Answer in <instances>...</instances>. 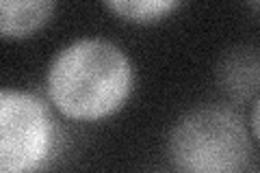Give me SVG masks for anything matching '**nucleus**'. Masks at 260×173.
<instances>
[{
    "label": "nucleus",
    "instance_id": "nucleus-1",
    "mask_svg": "<svg viewBox=\"0 0 260 173\" xmlns=\"http://www.w3.org/2000/svg\"><path fill=\"white\" fill-rule=\"evenodd\" d=\"M135 89V65L126 50L104 37L63 46L46 70L48 100L72 121H100L126 106Z\"/></svg>",
    "mask_w": 260,
    "mask_h": 173
},
{
    "label": "nucleus",
    "instance_id": "nucleus-2",
    "mask_svg": "<svg viewBox=\"0 0 260 173\" xmlns=\"http://www.w3.org/2000/svg\"><path fill=\"white\" fill-rule=\"evenodd\" d=\"M254 143L237 111L208 104L184 113L172 126L167 158L176 173H243Z\"/></svg>",
    "mask_w": 260,
    "mask_h": 173
},
{
    "label": "nucleus",
    "instance_id": "nucleus-3",
    "mask_svg": "<svg viewBox=\"0 0 260 173\" xmlns=\"http://www.w3.org/2000/svg\"><path fill=\"white\" fill-rule=\"evenodd\" d=\"M59 150L61 128L46 100L0 87V173H44Z\"/></svg>",
    "mask_w": 260,
    "mask_h": 173
},
{
    "label": "nucleus",
    "instance_id": "nucleus-4",
    "mask_svg": "<svg viewBox=\"0 0 260 173\" xmlns=\"http://www.w3.org/2000/svg\"><path fill=\"white\" fill-rule=\"evenodd\" d=\"M217 82L232 100H256L260 85V61L256 48L239 46L225 52L217 67Z\"/></svg>",
    "mask_w": 260,
    "mask_h": 173
},
{
    "label": "nucleus",
    "instance_id": "nucleus-5",
    "mask_svg": "<svg viewBox=\"0 0 260 173\" xmlns=\"http://www.w3.org/2000/svg\"><path fill=\"white\" fill-rule=\"evenodd\" d=\"M52 0H0V39H28L54 18Z\"/></svg>",
    "mask_w": 260,
    "mask_h": 173
},
{
    "label": "nucleus",
    "instance_id": "nucleus-6",
    "mask_svg": "<svg viewBox=\"0 0 260 173\" xmlns=\"http://www.w3.org/2000/svg\"><path fill=\"white\" fill-rule=\"evenodd\" d=\"M104 7L119 20L145 26V24H156L169 18L180 9L182 3L178 0H109Z\"/></svg>",
    "mask_w": 260,
    "mask_h": 173
},
{
    "label": "nucleus",
    "instance_id": "nucleus-7",
    "mask_svg": "<svg viewBox=\"0 0 260 173\" xmlns=\"http://www.w3.org/2000/svg\"><path fill=\"white\" fill-rule=\"evenodd\" d=\"M258 109H260V97H256V100H251V115H249V134L254 141H258Z\"/></svg>",
    "mask_w": 260,
    "mask_h": 173
}]
</instances>
